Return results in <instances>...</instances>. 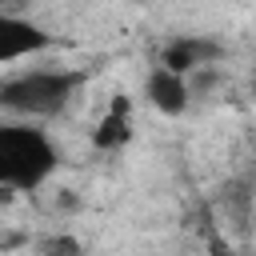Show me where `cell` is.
I'll list each match as a JSON object with an SVG mask.
<instances>
[{"mask_svg":"<svg viewBox=\"0 0 256 256\" xmlns=\"http://www.w3.org/2000/svg\"><path fill=\"white\" fill-rule=\"evenodd\" d=\"M252 100H256V76H252Z\"/></svg>","mask_w":256,"mask_h":256,"instance_id":"obj_12","label":"cell"},{"mask_svg":"<svg viewBox=\"0 0 256 256\" xmlns=\"http://www.w3.org/2000/svg\"><path fill=\"white\" fill-rule=\"evenodd\" d=\"M216 60H220V44L216 40H204V36H176L160 52V68H168L176 76H188L192 68L216 64Z\"/></svg>","mask_w":256,"mask_h":256,"instance_id":"obj_4","label":"cell"},{"mask_svg":"<svg viewBox=\"0 0 256 256\" xmlns=\"http://www.w3.org/2000/svg\"><path fill=\"white\" fill-rule=\"evenodd\" d=\"M56 40L52 32H44L40 24L24 20V16H12L0 8V68L12 64V60H24V56H36V52H48Z\"/></svg>","mask_w":256,"mask_h":256,"instance_id":"obj_3","label":"cell"},{"mask_svg":"<svg viewBox=\"0 0 256 256\" xmlns=\"http://www.w3.org/2000/svg\"><path fill=\"white\" fill-rule=\"evenodd\" d=\"M144 96H148V104L156 108V112H164V116H180L184 108H188V80L184 76H176V72H168V68H152L148 72V84H144Z\"/></svg>","mask_w":256,"mask_h":256,"instance_id":"obj_6","label":"cell"},{"mask_svg":"<svg viewBox=\"0 0 256 256\" xmlns=\"http://www.w3.org/2000/svg\"><path fill=\"white\" fill-rule=\"evenodd\" d=\"M56 208H60V212H76V208H80V200H76V192H68V188H64V192L56 196Z\"/></svg>","mask_w":256,"mask_h":256,"instance_id":"obj_10","label":"cell"},{"mask_svg":"<svg viewBox=\"0 0 256 256\" xmlns=\"http://www.w3.org/2000/svg\"><path fill=\"white\" fill-rule=\"evenodd\" d=\"M12 200H16V192L12 188H0V204H12Z\"/></svg>","mask_w":256,"mask_h":256,"instance_id":"obj_11","label":"cell"},{"mask_svg":"<svg viewBox=\"0 0 256 256\" xmlns=\"http://www.w3.org/2000/svg\"><path fill=\"white\" fill-rule=\"evenodd\" d=\"M40 256H84V248H80V240H76V236L56 232V236H48V240L40 244Z\"/></svg>","mask_w":256,"mask_h":256,"instance_id":"obj_7","label":"cell"},{"mask_svg":"<svg viewBox=\"0 0 256 256\" xmlns=\"http://www.w3.org/2000/svg\"><path fill=\"white\" fill-rule=\"evenodd\" d=\"M80 84H84V76L68 72V68L20 72V76L0 84V108L16 112V116H28V120H48V116H60L68 108V100L76 96Z\"/></svg>","mask_w":256,"mask_h":256,"instance_id":"obj_2","label":"cell"},{"mask_svg":"<svg viewBox=\"0 0 256 256\" xmlns=\"http://www.w3.org/2000/svg\"><path fill=\"white\" fill-rule=\"evenodd\" d=\"M224 208L236 216V224H244V220H248V192H240V188H228V192H224Z\"/></svg>","mask_w":256,"mask_h":256,"instance_id":"obj_8","label":"cell"},{"mask_svg":"<svg viewBox=\"0 0 256 256\" xmlns=\"http://www.w3.org/2000/svg\"><path fill=\"white\" fill-rule=\"evenodd\" d=\"M132 140V100L124 96V92H116L112 100H108V112L96 120V128H92V148H100V152H116V148H124Z\"/></svg>","mask_w":256,"mask_h":256,"instance_id":"obj_5","label":"cell"},{"mask_svg":"<svg viewBox=\"0 0 256 256\" xmlns=\"http://www.w3.org/2000/svg\"><path fill=\"white\" fill-rule=\"evenodd\" d=\"M60 164L56 144L32 124H0V188L32 192Z\"/></svg>","mask_w":256,"mask_h":256,"instance_id":"obj_1","label":"cell"},{"mask_svg":"<svg viewBox=\"0 0 256 256\" xmlns=\"http://www.w3.org/2000/svg\"><path fill=\"white\" fill-rule=\"evenodd\" d=\"M24 244V232H8V228H0V252H12V248H20Z\"/></svg>","mask_w":256,"mask_h":256,"instance_id":"obj_9","label":"cell"}]
</instances>
